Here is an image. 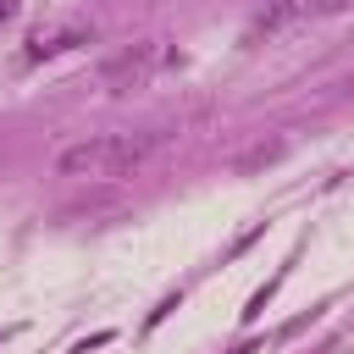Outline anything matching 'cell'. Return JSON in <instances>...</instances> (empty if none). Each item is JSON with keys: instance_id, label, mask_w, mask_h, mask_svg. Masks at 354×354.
Wrapping results in <instances>:
<instances>
[{"instance_id": "cell-6", "label": "cell", "mask_w": 354, "mask_h": 354, "mask_svg": "<svg viewBox=\"0 0 354 354\" xmlns=\"http://www.w3.org/2000/svg\"><path fill=\"white\" fill-rule=\"evenodd\" d=\"M348 94H354V83H348Z\"/></svg>"}, {"instance_id": "cell-4", "label": "cell", "mask_w": 354, "mask_h": 354, "mask_svg": "<svg viewBox=\"0 0 354 354\" xmlns=\"http://www.w3.org/2000/svg\"><path fill=\"white\" fill-rule=\"evenodd\" d=\"M11 11H17V6H11V0H0V22H11Z\"/></svg>"}, {"instance_id": "cell-2", "label": "cell", "mask_w": 354, "mask_h": 354, "mask_svg": "<svg viewBox=\"0 0 354 354\" xmlns=\"http://www.w3.org/2000/svg\"><path fill=\"white\" fill-rule=\"evenodd\" d=\"M160 39H144V44H127V50H116V55H105V66H100V83L111 88V94H127V88H138V83H149V72L160 66Z\"/></svg>"}, {"instance_id": "cell-3", "label": "cell", "mask_w": 354, "mask_h": 354, "mask_svg": "<svg viewBox=\"0 0 354 354\" xmlns=\"http://www.w3.org/2000/svg\"><path fill=\"white\" fill-rule=\"evenodd\" d=\"M293 17H299V0H271V6H266V11L249 22V39H260V33H277V28H288Z\"/></svg>"}, {"instance_id": "cell-1", "label": "cell", "mask_w": 354, "mask_h": 354, "mask_svg": "<svg viewBox=\"0 0 354 354\" xmlns=\"http://www.w3.org/2000/svg\"><path fill=\"white\" fill-rule=\"evenodd\" d=\"M160 144H166V133H100V138H83V144L61 149L55 166H61V177H127Z\"/></svg>"}, {"instance_id": "cell-5", "label": "cell", "mask_w": 354, "mask_h": 354, "mask_svg": "<svg viewBox=\"0 0 354 354\" xmlns=\"http://www.w3.org/2000/svg\"><path fill=\"white\" fill-rule=\"evenodd\" d=\"M315 6H321V11H337V6H348V0H315Z\"/></svg>"}]
</instances>
